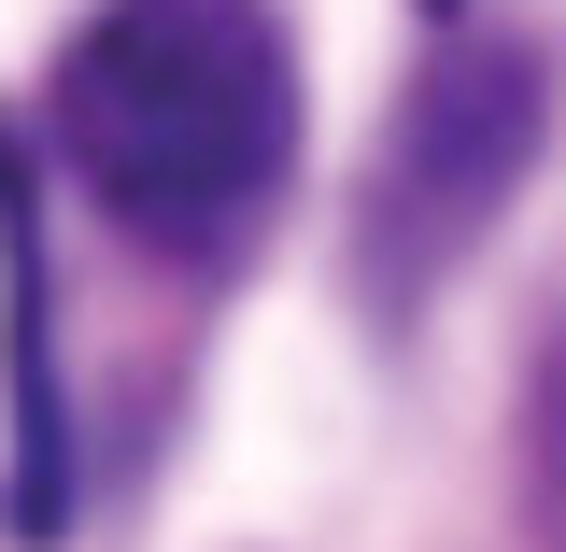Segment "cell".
<instances>
[{
  "mask_svg": "<svg viewBox=\"0 0 566 552\" xmlns=\"http://www.w3.org/2000/svg\"><path fill=\"white\" fill-rule=\"evenodd\" d=\"M71 185L170 270L255 256L297 185V58L270 0H99L43 85Z\"/></svg>",
  "mask_w": 566,
  "mask_h": 552,
  "instance_id": "cell-1",
  "label": "cell"
},
{
  "mask_svg": "<svg viewBox=\"0 0 566 552\" xmlns=\"http://www.w3.org/2000/svg\"><path fill=\"white\" fill-rule=\"evenodd\" d=\"M553 142V58L538 43H439V58L397 85V114L368 142V185H354V283L368 312H424L439 283L495 241V212L524 199Z\"/></svg>",
  "mask_w": 566,
  "mask_h": 552,
  "instance_id": "cell-2",
  "label": "cell"
},
{
  "mask_svg": "<svg viewBox=\"0 0 566 552\" xmlns=\"http://www.w3.org/2000/svg\"><path fill=\"white\" fill-rule=\"evenodd\" d=\"M0 283H14V539L71 524V412H57V341H43V212L29 156L0 128Z\"/></svg>",
  "mask_w": 566,
  "mask_h": 552,
  "instance_id": "cell-3",
  "label": "cell"
},
{
  "mask_svg": "<svg viewBox=\"0 0 566 552\" xmlns=\"http://www.w3.org/2000/svg\"><path fill=\"white\" fill-rule=\"evenodd\" d=\"M510 510H524V552H566V298H553V326L524 341V397H510Z\"/></svg>",
  "mask_w": 566,
  "mask_h": 552,
  "instance_id": "cell-4",
  "label": "cell"
},
{
  "mask_svg": "<svg viewBox=\"0 0 566 552\" xmlns=\"http://www.w3.org/2000/svg\"><path fill=\"white\" fill-rule=\"evenodd\" d=\"M424 14H453V0H424Z\"/></svg>",
  "mask_w": 566,
  "mask_h": 552,
  "instance_id": "cell-5",
  "label": "cell"
}]
</instances>
